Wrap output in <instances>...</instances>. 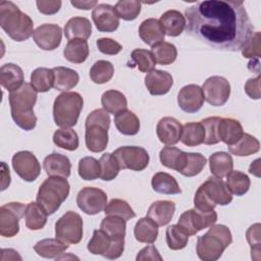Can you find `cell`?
Wrapping results in <instances>:
<instances>
[{
    "label": "cell",
    "instance_id": "cell-21",
    "mask_svg": "<svg viewBox=\"0 0 261 261\" xmlns=\"http://www.w3.org/2000/svg\"><path fill=\"white\" fill-rule=\"evenodd\" d=\"M173 85L172 75L165 70L154 69L145 76V86L153 96L165 95Z\"/></svg>",
    "mask_w": 261,
    "mask_h": 261
},
{
    "label": "cell",
    "instance_id": "cell-2",
    "mask_svg": "<svg viewBox=\"0 0 261 261\" xmlns=\"http://www.w3.org/2000/svg\"><path fill=\"white\" fill-rule=\"evenodd\" d=\"M37 93L29 83H23L20 88L9 93L11 117L24 130H32L37 124V117L34 113V105L38 98Z\"/></svg>",
    "mask_w": 261,
    "mask_h": 261
},
{
    "label": "cell",
    "instance_id": "cell-15",
    "mask_svg": "<svg viewBox=\"0 0 261 261\" xmlns=\"http://www.w3.org/2000/svg\"><path fill=\"white\" fill-rule=\"evenodd\" d=\"M79 208L88 215H95L105 209L107 204L106 193L98 188H83L76 196Z\"/></svg>",
    "mask_w": 261,
    "mask_h": 261
},
{
    "label": "cell",
    "instance_id": "cell-8",
    "mask_svg": "<svg viewBox=\"0 0 261 261\" xmlns=\"http://www.w3.org/2000/svg\"><path fill=\"white\" fill-rule=\"evenodd\" d=\"M84 106L83 97L76 92H64L56 97L53 104V118L56 125L71 127L76 124Z\"/></svg>",
    "mask_w": 261,
    "mask_h": 261
},
{
    "label": "cell",
    "instance_id": "cell-12",
    "mask_svg": "<svg viewBox=\"0 0 261 261\" xmlns=\"http://www.w3.org/2000/svg\"><path fill=\"white\" fill-rule=\"evenodd\" d=\"M27 205L20 202H9L0 207V234L12 238L19 231V220L24 216Z\"/></svg>",
    "mask_w": 261,
    "mask_h": 261
},
{
    "label": "cell",
    "instance_id": "cell-10",
    "mask_svg": "<svg viewBox=\"0 0 261 261\" xmlns=\"http://www.w3.org/2000/svg\"><path fill=\"white\" fill-rule=\"evenodd\" d=\"M87 249L94 255H102L107 259H117L123 253L124 241H114L101 228L95 229Z\"/></svg>",
    "mask_w": 261,
    "mask_h": 261
},
{
    "label": "cell",
    "instance_id": "cell-16",
    "mask_svg": "<svg viewBox=\"0 0 261 261\" xmlns=\"http://www.w3.org/2000/svg\"><path fill=\"white\" fill-rule=\"evenodd\" d=\"M12 167L20 178L29 182L36 180L41 173V165L30 151L16 152L12 157Z\"/></svg>",
    "mask_w": 261,
    "mask_h": 261
},
{
    "label": "cell",
    "instance_id": "cell-31",
    "mask_svg": "<svg viewBox=\"0 0 261 261\" xmlns=\"http://www.w3.org/2000/svg\"><path fill=\"white\" fill-rule=\"evenodd\" d=\"M114 124L117 130L125 136H135L140 130V120L130 110H123L115 114Z\"/></svg>",
    "mask_w": 261,
    "mask_h": 261
},
{
    "label": "cell",
    "instance_id": "cell-4",
    "mask_svg": "<svg viewBox=\"0 0 261 261\" xmlns=\"http://www.w3.org/2000/svg\"><path fill=\"white\" fill-rule=\"evenodd\" d=\"M231 242L232 236L226 225L212 224L205 234L198 237L196 252L203 261H216Z\"/></svg>",
    "mask_w": 261,
    "mask_h": 261
},
{
    "label": "cell",
    "instance_id": "cell-56",
    "mask_svg": "<svg viewBox=\"0 0 261 261\" xmlns=\"http://www.w3.org/2000/svg\"><path fill=\"white\" fill-rule=\"evenodd\" d=\"M260 32H255L253 33V35L251 36L250 40L248 41V43L245 45V47L241 50L242 51V55L245 58H251V59H259L261 53H260V48H261V44H260Z\"/></svg>",
    "mask_w": 261,
    "mask_h": 261
},
{
    "label": "cell",
    "instance_id": "cell-44",
    "mask_svg": "<svg viewBox=\"0 0 261 261\" xmlns=\"http://www.w3.org/2000/svg\"><path fill=\"white\" fill-rule=\"evenodd\" d=\"M53 143L62 149L74 151L79 147V136L70 127H61L55 130L53 135Z\"/></svg>",
    "mask_w": 261,
    "mask_h": 261
},
{
    "label": "cell",
    "instance_id": "cell-35",
    "mask_svg": "<svg viewBox=\"0 0 261 261\" xmlns=\"http://www.w3.org/2000/svg\"><path fill=\"white\" fill-rule=\"evenodd\" d=\"M47 212L37 202H31L24 212L25 226L31 230L42 229L47 222Z\"/></svg>",
    "mask_w": 261,
    "mask_h": 261
},
{
    "label": "cell",
    "instance_id": "cell-49",
    "mask_svg": "<svg viewBox=\"0 0 261 261\" xmlns=\"http://www.w3.org/2000/svg\"><path fill=\"white\" fill-rule=\"evenodd\" d=\"M104 211L106 215L117 216L124 219L125 221L136 217V213L133 208L126 201L121 199H112L109 203L106 204Z\"/></svg>",
    "mask_w": 261,
    "mask_h": 261
},
{
    "label": "cell",
    "instance_id": "cell-37",
    "mask_svg": "<svg viewBox=\"0 0 261 261\" xmlns=\"http://www.w3.org/2000/svg\"><path fill=\"white\" fill-rule=\"evenodd\" d=\"M101 104L103 109L111 114H117L127 107L125 96L117 90H108L104 92L101 97Z\"/></svg>",
    "mask_w": 261,
    "mask_h": 261
},
{
    "label": "cell",
    "instance_id": "cell-52",
    "mask_svg": "<svg viewBox=\"0 0 261 261\" xmlns=\"http://www.w3.org/2000/svg\"><path fill=\"white\" fill-rule=\"evenodd\" d=\"M142 3L137 0H120L115 4L118 17L124 20H134L141 12Z\"/></svg>",
    "mask_w": 261,
    "mask_h": 261
},
{
    "label": "cell",
    "instance_id": "cell-63",
    "mask_svg": "<svg viewBox=\"0 0 261 261\" xmlns=\"http://www.w3.org/2000/svg\"><path fill=\"white\" fill-rule=\"evenodd\" d=\"M1 261L6 260H21V257L13 249H2L1 250Z\"/></svg>",
    "mask_w": 261,
    "mask_h": 261
},
{
    "label": "cell",
    "instance_id": "cell-18",
    "mask_svg": "<svg viewBox=\"0 0 261 261\" xmlns=\"http://www.w3.org/2000/svg\"><path fill=\"white\" fill-rule=\"evenodd\" d=\"M93 21L99 32L112 33L119 25V17L115 8L109 4H98L92 11Z\"/></svg>",
    "mask_w": 261,
    "mask_h": 261
},
{
    "label": "cell",
    "instance_id": "cell-17",
    "mask_svg": "<svg viewBox=\"0 0 261 261\" xmlns=\"http://www.w3.org/2000/svg\"><path fill=\"white\" fill-rule=\"evenodd\" d=\"M33 38L42 50L52 51L58 48L61 43L62 30L58 24L44 23L35 30Z\"/></svg>",
    "mask_w": 261,
    "mask_h": 261
},
{
    "label": "cell",
    "instance_id": "cell-19",
    "mask_svg": "<svg viewBox=\"0 0 261 261\" xmlns=\"http://www.w3.org/2000/svg\"><path fill=\"white\" fill-rule=\"evenodd\" d=\"M204 100L202 88L194 84L182 87L177 94V104L187 113L198 112L202 108Z\"/></svg>",
    "mask_w": 261,
    "mask_h": 261
},
{
    "label": "cell",
    "instance_id": "cell-23",
    "mask_svg": "<svg viewBox=\"0 0 261 261\" xmlns=\"http://www.w3.org/2000/svg\"><path fill=\"white\" fill-rule=\"evenodd\" d=\"M139 35L141 40L151 47L163 42L165 38L164 30L156 18L145 19L139 27Z\"/></svg>",
    "mask_w": 261,
    "mask_h": 261
},
{
    "label": "cell",
    "instance_id": "cell-51",
    "mask_svg": "<svg viewBox=\"0 0 261 261\" xmlns=\"http://www.w3.org/2000/svg\"><path fill=\"white\" fill-rule=\"evenodd\" d=\"M132 59L134 64L137 65L140 71L142 72H150L154 70L156 61L151 51L146 49H135L132 52Z\"/></svg>",
    "mask_w": 261,
    "mask_h": 261
},
{
    "label": "cell",
    "instance_id": "cell-50",
    "mask_svg": "<svg viewBox=\"0 0 261 261\" xmlns=\"http://www.w3.org/2000/svg\"><path fill=\"white\" fill-rule=\"evenodd\" d=\"M100 178L102 180H112L114 179L120 170L118 162L116 158L113 156V154L110 153H105L101 156L100 160Z\"/></svg>",
    "mask_w": 261,
    "mask_h": 261
},
{
    "label": "cell",
    "instance_id": "cell-9",
    "mask_svg": "<svg viewBox=\"0 0 261 261\" xmlns=\"http://www.w3.org/2000/svg\"><path fill=\"white\" fill-rule=\"evenodd\" d=\"M55 237L67 245H75L83 238V219L74 211H67L55 223Z\"/></svg>",
    "mask_w": 261,
    "mask_h": 261
},
{
    "label": "cell",
    "instance_id": "cell-1",
    "mask_svg": "<svg viewBox=\"0 0 261 261\" xmlns=\"http://www.w3.org/2000/svg\"><path fill=\"white\" fill-rule=\"evenodd\" d=\"M185 14L187 33L217 50L241 51L254 33L243 1H200Z\"/></svg>",
    "mask_w": 261,
    "mask_h": 261
},
{
    "label": "cell",
    "instance_id": "cell-57",
    "mask_svg": "<svg viewBox=\"0 0 261 261\" xmlns=\"http://www.w3.org/2000/svg\"><path fill=\"white\" fill-rule=\"evenodd\" d=\"M96 45L100 52L107 55H116L122 50V46L110 38H100L97 40Z\"/></svg>",
    "mask_w": 261,
    "mask_h": 261
},
{
    "label": "cell",
    "instance_id": "cell-14",
    "mask_svg": "<svg viewBox=\"0 0 261 261\" xmlns=\"http://www.w3.org/2000/svg\"><path fill=\"white\" fill-rule=\"evenodd\" d=\"M202 91L205 100L210 105L222 106L230 96V84L223 76L213 75L204 82Z\"/></svg>",
    "mask_w": 261,
    "mask_h": 261
},
{
    "label": "cell",
    "instance_id": "cell-42",
    "mask_svg": "<svg viewBox=\"0 0 261 261\" xmlns=\"http://www.w3.org/2000/svg\"><path fill=\"white\" fill-rule=\"evenodd\" d=\"M54 72L47 67H38L31 74V85L39 93H45L53 88Z\"/></svg>",
    "mask_w": 261,
    "mask_h": 261
},
{
    "label": "cell",
    "instance_id": "cell-54",
    "mask_svg": "<svg viewBox=\"0 0 261 261\" xmlns=\"http://www.w3.org/2000/svg\"><path fill=\"white\" fill-rule=\"evenodd\" d=\"M220 118L221 117H218V116H212V117H207L202 121H200L205 130V138L203 141L205 145H215L220 142L217 135V125Z\"/></svg>",
    "mask_w": 261,
    "mask_h": 261
},
{
    "label": "cell",
    "instance_id": "cell-30",
    "mask_svg": "<svg viewBox=\"0 0 261 261\" xmlns=\"http://www.w3.org/2000/svg\"><path fill=\"white\" fill-rule=\"evenodd\" d=\"M52 69L54 72L53 88L55 90L66 92L77 85L80 76L75 70L64 66H56Z\"/></svg>",
    "mask_w": 261,
    "mask_h": 261
},
{
    "label": "cell",
    "instance_id": "cell-64",
    "mask_svg": "<svg viewBox=\"0 0 261 261\" xmlns=\"http://www.w3.org/2000/svg\"><path fill=\"white\" fill-rule=\"evenodd\" d=\"M249 172L251 174H254L257 177L260 176V159L259 158L251 163L249 167Z\"/></svg>",
    "mask_w": 261,
    "mask_h": 261
},
{
    "label": "cell",
    "instance_id": "cell-58",
    "mask_svg": "<svg viewBox=\"0 0 261 261\" xmlns=\"http://www.w3.org/2000/svg\"><path fill=\"white\" fill-rule=\"evenodd\" d=\"M36 4L41 13L52 15L59 11L62 3L60 0H38Z\"/></svg>",
    "mask_w": 261,
    "mask_h": 261
},
{
    "label": "cell",
    "instance_id": "cell-6",
    "mask_svg": "<svg viewBox=\"0 0 261 261\" xmlns=\"http://www.w3.org/2000/svg\"><path fill=\"white\" fill-rule=\"evenodd\" d=\"M85 142L88 150L94 153L102 152L108 144L110 116L104 109L93 110L86 118Z\"/></svg>",
    "mask_w": 261,
    "mask_h": 261
},
{
    "label": "cell",
    "instance_id": "cell-40",
    "mask_svg": "<svg viewBox=\"0 0 261 261\" xmlns=\"http://www.w3.org/2000/svg\"><path fill=\"white\" fill-rule=\"evenodd\" d=\"M205 130L201 122H187L182 125L180 141L188 147H196L203 143Z\"/></svg>",
    "mask_w": 261,
    "mask_h": 261
},
{
    "label": "cell",
    "instance_id": "cell-47",
    "mask_svg": "<svg viewBox=\"0 0 261 261\" xmlns=\"http://www.w3.org/2000/svg\"><path fill=\"white\" fill-rule=\"evenodd\" d=\"M114 73V67L111 62L107 60H98L90 69L91 80L98 85L109 82Z\"/></svg>",
    "mask_w": 261,
    "mask_h": 261
},
{
    "label": "cell",
    "instance_id": "cell-5",
    "mask_svg": "<svg viewBox=\"0 0 261 261\" xmlns=\"http://www.w3.org/2000/svg\"><path fill=\"white\" fill-rule=\"evenodd\" d=\"M232 201V195L225 182L216 176H210L197 190L194 197L195 208L200 211L214 210L217 205L225 206Z\"/></svg>",
    "mask_w": 261,
    "mask_h": 261
},
{
    "label": "cell",
    "instance_id": "cell-36",
    "mask_svg": "<svg viewBox=\"0 0 261 261\" xmlns=\"http://www.w3.org/2000/svg\"><path fill=\"white\" fill-rule=\"evenodd\" d=\"M63 55L66 60L72 63H83L89 56V46L86 40L74 39L68 41L66 44Z\"/></svg>",
    "mask_w": 261,
    "mask_h": 261
},
{
    "label": "cell",
    "instance_id": "cell-61",
    "mask_svg": "<svg viewBox=\"0 0 261 261\" xmlns=\"http://www.w3.org/2000/svg\"><path fill=\"white\" fill-rule=\"evenodd\" d=\"M70 4L74 6L77 9H83V10H89L91 8H95L98 5V2L93 0V1H84V0H71Z\"/></svg>",
    "mask_w": 261,
    "mask_h": 261
},
{
    "label": "cell",
    "instance_id": "cell-33",
    "mask_svg": "<svg viewBox=\"0 0 261 261\" xmlns=\"http://www.w3.org/2000/svg\"><path fill=\"white\" fill-rule=\"evenodd\" d=\"M209 167L214 176L222 178L232 170V157L226 152H215L209 157Z\"/></svg>",
    "mask_w": 261,
    "mask_h": 261
},
{
    "label": "cell",
    "instance_id": "cell-41",
    "mask_svg": "<svg viewBox=\"0 0 261 261\" xmlns=\"http://www.w3.org/2000/svg\"><path fill=\"white\" fill-rule=\"evenodd\" d=\"M206 165V158L201 153H185L182 164L178 172L192 177L199 174Z\"/></svg>",
    "mask_w": 261,
    "mask_h": 261
},
{
    "label": "cell",
    "instance_id": "cell-29",
    "mask_svg": "<svg viewBox=\"0 0 261 261\" xmlns=\"http://www.w3.org/2000/svg\"><path fill=\"white\" fill-rule=\"evenodd\" d=\"M67 249L68 245L58 239H44L34 246L35 252L47 259H58Z\"/></svg>",
    "mask_w": 261,
    "mask_h": 261
},
{
    "label": "cell",
    "instance_id": "cell-43",
    "mask_svg": "<svg viewBox=\"0 0 261 261\" xmlns=\"http://www.w3.org/2000/svg\"><path fill=\"white\" fill-rule=\"evenodd\" d=\"M225 185L231 195L236 196H243L245 195L250 189V178L247 174L239 170H231L226 175Z\"/></svg>",
    "mask_w": 261,
    "mask_h": 261
},
{
    "label": "cell",
    "instance_id": "cell-55",
    "mask_svg": "<svg viewBox=\"0 0 261 261\" xmlns=\"http://www.w3.org/2000/svg\"><path fill=\"white\" fill-rule=\"evenodd\" d=\"M247 241L251 247V255L252 259L259 260L260 259V223H255L251 225L246 232Z\"/></svg>",
    "mask_w": 261,
    "mask_h": 261
},
{
    "label": "cell",
    "instance_id": "cell-25",
    "mask_svg": "<svg viewBox=\"0 0 261 261\" xmlns=\"http://www.w3.org/2000/svg\"><path fill=\"white\" fill-rule=\"evenodd\" d=\"M244 130L240 121L233 118H220L217 125V135L227 146L236 144L243 136Z\"/></svg>",
    "mask_w": 261,
    "mask_h": 261
},
{
    "label": "cell",
    "instance_id": "cell-38",
    "mask_svg": "<svg viewBox=\"0 0 261 261\" xmlns=\"http://www.w3.org/2000/svg\"><path fill=\"white\" fill-rule=\"evenodd\" d=\"M100 228L114 241H124L126 221L120 217L107 215L101 221Z\"/></svg>",
    "mask_w": 261,
    "mask_h": 261
},
{
    "label": "cell",
    "instance_id": "cell-34",
    "mask_svg": "<svg viewBox=\"0 0 261 261\" xmlns=\"http://www.w3.org/2000/svg\"><path fill=\"white\" fill-rule=\"evenodd\" d=\"M151 185L153 190L159 194L176 195L181 193V190L176 179L166 172L155 173L152 177Z\"/></svg>",
    "mask_w": 261,
    "mask_h": 261
},
{
    "label": "cell",
    "instance_id": "cell-13",
    "mask_svg": "<svg viewBox=\"0 0 261 261\" xmlns=\"http://www.w3.org/2000/svg\"><path fill=\"white\" fill-rule=\"evenodd\" d=\"M217 220V213L214 210L200 211L198 209H190L185 211L177 224L181 226L189 236H195L200 230L210 227Z\"/></svg>",
    "mask_w": 261,
    "mask_h": 261
},
{
    "label": "cell",
    "instance_id": "cell-59",
    "mask_svg": "<svg viewBox=\"0 0 261 261\" xmlns=\"http://www.w3.org/2000/svg\"><path fill=\"white\" fill-rule=\"evenodd\" d=\"M245 92L251 99H260V74L255 79H249L245 84Z\"/></svg>",
    "mask_w": 261,
    "mask_h": 261
},
{
    "label": "cell",
    "instance_id": "cell-53",
    "mask_svg": "<svg viewBox=\"0 0 261 261\" xmlns=\"http://www.w3.org/2000/svg\"><path fill=\"white\" fill-rule=\"evenodd\" d=\"M100 170V162L94 157H84L79 161V175L85 180L98 178Z\"/></svg>",
    "mask_w": 261,
    "mask_h": 261
},
{
    "label": "cell",
    "instance_id": "cell-27",
    "mask_svg": "<svg viewBox=\"0 0 261 261\" xmlns=\"http://www.w3.org/2000/svg\"><path fill=\"white\" fill-rule=\"evenodd\" d=\"M92 34V24L86 17L74 16L68 19L64 27V35L67 40H87Z\"/></svg>",
    "mask_w": 261,
    "mask_h": 261
},
{
    "label": "cell",
    "instance_id": "cell-28",
    "mask_svg": "<svg viewBox=\"0 0 261 261\" xmlns=\"http://www.w3.org/2000/svg\"><path fill=\"white\" fill-rule=\"evenodd\" d=\"M159 21L164 33L169 37L179 36L186 28V17L179 11L174 9L164 12Z\"/></svg>",
    "mask_w": 261,
    "mask_h": 261
},
{
    "label": "cell",
    "instance_id": "cell-11",
    "mask_svg": "<svg viewBox=\"0 0 261 261\" xmlns=\"http://www.w3.org/2000/svg\"><path fill=\"white\" fill-rule=\"evenodd\" d=\"M120 169L142 171L149 164L148 152L138 146H122L113 152Z\"/></svg>",
    "mask_w": 261,
    "mask_h": 261
},
{
    "label": "cell",
    "instance_id": "cell-48",
    "mask_svg": "<svg viewBox=\"0 0 261 261\" xmlns=\"http://www.w3.org/2000/svg\"><path fill=\"white\" fill-rule=\"evenodd\" d=\"M185 153L176 147H164L160 153L159 158L161 164L167 168L174 169L178 172L185 157Z\"/></svg>",
    "mask_w": 261,
    "mask_h": 261
},
{
    "label": "cell",
    "instance_id": "cell-46",
    "mask_svg": "<svg viewBox=\"0 0 261 261\" xmlns=\"http://www.w3.org/2000/svg\"><path fill=\"white\" fill-rule=\"evenodd\" d=\"M166 244L171 250L184 249L189 241V234L178 224H172L166 228L165 231Z\"/></svg>",
    "mask_w": 261,
    "mask_h": 261
},
{
    "label": "cell",
    "instance_id": "cell-22",
    "mask_svg": "<svg viewBox=\"0 0 261 261\" xmlns=\"http://www.w3.org/2000/svg\"><path fill=\"white\" fill-rule=\"evenodd\" d=\"M43 166L48 176H60L67 178L70 175L71 163L65 155L59 153L49 154L45 157Z\"/></svg>",
    "mask_w": 261,
    "mask_h": 261
},
{
    "label": "cell",
    "instance_id": "cell-32",
    "mask_svg": "<svg viewBox=\"0 0 261 261\" xmlns=\"http://www.w3.org/2000/svg\"><path fill=\"white\" fill-rule=\"evenodd\" d=\"M134 234L140 243L153 244L158 237V225L148 216L140 218L135 225Z\"/></svg>",
    "mask_w": 261,
    "mask_h": 261
},
{
    "label": "cell",
    "instance_id": "cell-62",
    "mask_svg": "<svg viewBox=\"0 0 261 261\" xmlns=\"http://www.w3.org/2000/svg\"><path fill=\"white\" fill-rule=\"evenodd\" d=\"M1 176H2L1 191H4L10 185V172H9V168L5 162L1 163Z\"/></svg>",
    "mask_w": 261,
    "mask_h": 261
},
{
    "label": "cell",
    "instance_id": "cell-7",
    "mask_svg": "<svg viewBox=\"0 0 261 261\" xmlns=\"http://www.w3.org/2000/svg\"><path fill=\"white\" fill-rule=\"evenodd\" d=\"M69 184L66 178L50 176L40 186L37 194V203L48 215L55 213L69 195Z\"/></svg>",
    "mask_w": 261,
    "mask_h": 261
},
{
    "label": "cell",
    "instance_id": "cell-39",
    "mask_svg": "<svg viewBox=\"0 0 261 261\" xmlns=\"http://www.w3.org/2000/svg\"><path fill=\"white\" fill-rule=\"evenodd\" d=\"M227 148L232 155L244 157L257 153L260 149V143L252 135L244 133L236 144L227 146Z\"/></svg>",
    "mask_w": 261,
    "mask_h": 261
},
{
    "label": "cell",
    "instance_id": "cell-26",
    "mask_svg": "<svg viewBox=\"0 0 261 261\" xmlns=\"http://www.w3.org/2000/svg\"><path fill=\"white\" fill-rule=\"evenodd\" d=\"M175 211V204L168 200H159L151 204L148 209L147 216L151 218L158 226H163L169 223Z\"/></svg>",
    "mask_w": 261,
    "mask_h": 261
},
{
    "label": "cell",
    "instance_id": "cell-24",
    "mask_svg": "<svg viewBox=\"0 0 261 261\" xmlns=\"http://www.w3.org/2000/svg\"><path fill=\"white\" fill-rule=\"evenodd\" d=\"M23 71L14 63H5L0 68V84L9 93L17 90L23 84Z\"/></svg>",
    "mask_w": 261,
    "mask_h": 261
},
{
    "label": "cell",
    "instance_id": "cell-60",
    "mask_svg": "<svg viewBox=\"0 0 261 261\" xmlns=\"http://www.w3.org/2000/svg\"><path fill=\"white\" fill-rule=\"evenodd\" d=\"M136 260L137 261H143V260H159V261H161L162 257L159 254L158 250L153 245H150V246L145 247L138 253Z\"/></svg>",
    "mask_w": 261,
    "mask_h": 261
},
{
    "label": "cell",
    "instance_id": "cell-20",
    "mask_svg": "<svg viewBox=\"0 0 261 261\" xmlns=\"http://www.w3.org/2000/svg\"><path fill=\"white\" fill-rule=\"evenodd\" d=\"M182 125L174 117L161 118L156 126V134L161 143L167 146L175 145L180 141Z\"/></svg>",
    "mask_w": 261,
    "mask_h": 261
},
{
    "label": "cell",
    "instance_id": "cell-45",
    "mask_svg": "<svg viewBox=\"0 0 261 261\" xmlns=\"http://www.w3.org/2000/svg\"><path fill=\"white\" fill-rule=\"evenodd\" d=\"M155 61L161 65H168L175 61L177 57L176 47L168 42H160L152 47L151 50Z\"/></svg>",
    "mask_w": 261,
    "mask_h": 261
},
{
    "label": "cell",
    "instance_id": "cell-3",
    "mask_svg": "<svg viewBox=\"0 0 261 261\" xmlns=\"http://www.w3.org/2000/svg\"><path fill=\"white\" fill-rule=\"evenodd\" d=\"M0 25L16 42L28 40L35 32L32 18L10 1L0 2Z\"/></svg>",
    "mask_w": 261,
    "mask_h": 261
}]
</instances>
